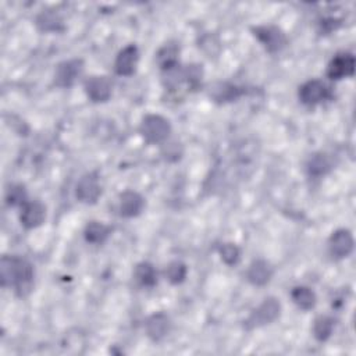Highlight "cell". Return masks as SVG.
I'll return each instance as SVG.
<instances>
[{
    "label": "cell",
    "mask_w": 356,
    "mask_h": 356,
    "mask_svg": "<svg viewBox=\"0 0 356 356\" xmlns=\"http://www.w3.org/2000/svg\"><path fill=\"white\" fill-rule=\"evenodd\" d=\"M179 44L177 42H167L159 47L154 60L161 72L179 65Z\"/></svg>",
    "instance_id": "obj_17"
},
{
    "label": "cell",
    "mask_w": 356,
    "mask_h": 356,
    "mask_svg": "<svg viewBox=\"0 0 356 356\" xmlns=\"http://www.w3.org/2000/svg\"><path fill=\"white\" fill-rule=\"evenodd\" d=\"M298 99L302 104L307 107H316L327 100L332 99L331 86L323 79L313 78L303 82L298 89Z\"/></svg>",
    "instance_id": "obj_4"
},
{
    "label": "cell",
    "mask_w": 356,
    "mask_h": 356,
    "mask_svg": "<svg viewBox=\"0 0 356 356\" xmlns=\"http://www.w3.org/2000/svg\"><path fill=\"white\" fill-rule=\"evenodd\" d=\"M217 252L221 257V260L229 266V267H235L239 264L241 259H242V252L239 249L238 245L232 243V242H224L221 245H218Z\"/></svg>",
    "instance_id": "obj_27"
},
{
    "label": "cell",
    "mask_w": 356,
    "mask_h": 356,
    "mask_svg": "<svg viewBox=\"0 0 356 356\" xmlns=\"http://www.w3.org/2000/svg\"><path fill=\"white\" fill-rule=\"evenodd\" d=\"M291 299L296 305L298 309L303 312H309L317 305L316 292L306 285H296L291 289Z\"/></svg>",
    "instance_id": "obj_20"
},
{
    "label": "cell",
    "mask_w": 356,
    "mask_h": 356,
    "mask_svg": "<svg viewBox=\"0 0 356 356\" xmlns=\"http://www.w3.org/2000/svg\"><path fill=\"white\" fill-rule=\"evenodd\" d=\"M134 278L143 288H153L157 284L159 275L156 267L150 261H139L134 267Z\"/></svg>",
    "instance_id": "obj_22"
},
{
    "label": "cell",
    "mask_w": 356,
    "mask_h": 356,
    "mask_svg": "<svg viewBox=\"0 0 356 356\" xmlns=\"http://www.w3.org/2000/svg\"><path fill=\"white\" fill-rule=\"evenodd\" d=\"M188 267L181 260H172L167 264L164 270V277L171 285H179L186 280Z\"/></svg>",
    "instance_id": "obj_26"
},
{
    "label": "cell",
    "mask_w": 356,
    "mask_h": 356,
    "mask_svg": "<svg viewBox=\"0 0 356 356\" xmlns=\"http://www.w3.org/2000/svg\"><path fill=\"white\" fill-rule=\"evenodd\" d=\"M332 168V161L327 153H313L306 161V171L310 177L320 178L327 175Z\"/></svg>",
    "instance_id": "obj_21"
},
{
    "label": "cell",
    "mask_w": 356,
    "mask_h": 356,
    "mask_svg": "<svg viewBox=\"0 0 356 356\" xmlns=\"http://www.w3.org/2000/svg\"><path fill=\"white\" fill-rule=\"evenodd\" d=\"M113 228L102 221H89L83 229V238L88 243L103 245L111 235Z\"/></svg>",
    "instance_id": "obj_19"
},
{
    "label": "cell",
    "mask_w": 356,
    "mask_h": 356,
    "mask_svg": "<svg viewBox=\"0 0 356 356\" xmlns=\"http://www.w3.org/2000/svg\"><path fill=\"white\" fill-rule=\"evenodd\" d=\"M85 70V63L82 58H68L56 65L54 75H53V83L57 88L68 89L72 88L76 81L82 76Z\"/></svg>",
    "instance_id": "obj_6"
},
{
    "label": "cell",
    "mask_w": 356,
    "mask_h": 356,
    "mask_svg": "<svg viewBox=\"0 0 356 356\" xmlns=\"http://www.w3.org/2000/svg\"><path fill=\"white\" fill-rule=\"evenodd\" d=\"M250 31L264 47V50L270 54H277L282 51L288 44V38L285 32L275 25H256L252 26Z\"/></svg>",
    "instance_id": "obj_5"
},
{
    "label": "cell",
    "mask_w": 356,
    "mask_h": 356,
    "mask_svg": "<svg viewBox=\"0 0 356 356\" xmlns=\"http://www.w3.org/2000/svg\"><path fill=\"white\" fill-rule=\"evenodd\" d=\"M46 206L40 200H28L19 207V222L26 229H35L46 221Z\"/></svg>",
    "instance_id": "obj_13"
},
{
    "label": "cell",
    "mask_w": 356,
    "mask_h": 356,
    "mask_svg": "<svg viewBox=\"0 0 356 356\" xmlns=\"http://www.w3.org/2000/svg\"><path fill=\"white\" fill-rule=\"evenodd\" d=\"M356 60L350 51H338L327 65V78L331 81H341L355 75Z\"/></svg>",
    "instance_id": "obj_9"
},
{
    "label": "cell",
    "mask_w": 356,
    "mask_h": 356,
    "mask_svg": "<svg viewBox=\"0 0 356 356\" xmlns=\"http://www.w3.org/2000/svg\"><path fill=\"white\" fill-rule=\"evenodd\" d=\"M0 282L3 288L11 289L15 296L24 299L35 286V267L24 256L3 254L0 260Z\"/></svg>",
    "instance_id": "obj_1"
},
{
    "label": "cell",
    "mask_w": 356,
    "mask_h": 356,
    "mask_svg": "<svg viewBox=\"0 0 356 356\" xmlns=\"http://www.w3.org/2000/svg\"><path fill=\"white\" fill-rule=\"evenodd\" d=\"M182 74H184V82L188 88V92H195L202 88V81L204 76V71L202 64L192 63L188 65L182 67Z\"/></svg>",
    "instance_id": "obj_24"
},
{
    "label": "cell",
    "mask_w": 356,
    "mask_h": 356,
    "mask_svg": "<svg viewBox=\"0 0 356 356\" xmlns=\"http://www.w3.org/2000/svg\"><path fill=\"white\" fill-rule=\"evenodd\" d=\"M281 310H282V306H281L280 299H277L274 296H268V298L263 299V302L257 307H254L250 312V314L245 318L243 328L254 330V328L268 325L280 318Z\"/></svg>",
    "instance_id": "obj_3"
},
{
    "label": "cell",
    "mask_w": 356,
    "mask_h": 356,
    "mask_svg": "<svg viewBox=\"0 0 356 356\" xmlns=\"http://www.w3.org/2000/svg\"><path fill=\"white\" fill-rule=\"evenodd\" d=\"M83 90L92 103H106L113 95V82L106 75H90L83 82Z\"/></svg>",
    "instance_id": "obj_10"
},
{
    "label": "cell",
    "mask_w": 356,
    "mask_h": 356,
    "mask_svg": "<svg viewBox=\"0 0 356 356\" xmlns=\"http://www.w3.org/2000/svg\"><path fill=\"white\" fill-rule=\"evenodd\" d=\"M164 145H165L164 146L165 152L163 154L165 156V159L170 160V156H175V160H177L179 157V154H181V152H178V145L177 143H170V145L164 143Z\"/></svg>",
    "instance_id": "obj_28"
},
{
    "label": "cell",
    "mask_w": 356,
    "mask_h": 356,
    "mask_svg": "<svg viewBox=\"0 0 356 356\" xmlns=\"http://www.w3.org/2000/svg\"><path fill=\"white\" fill-rule=\"evenodd\" d=\"M139 49L135 43L122 47L114 60V71L120 76H132L136 72L139 63Z\"/></svg>",
    "instance_id": "obj_11"
},
{
    "label": "cell",
    "mask_w": 356,
    "mask_h": 356,
    "mask_svg": "<svg viewBox=\"0 0 356 356\" xmlns=\"http://www.w3.org/2000/svg\"><path fill=\"white\" fill-rule=\"evenodd\" d=\"M145 209V197L132 189H127L118 196V214L124 218H135Z\"/></svg>",
    "instance_id": "obj_15"
},
{
    "label": "cell",
    "mask_w": 356,
    "mask_h": 356,
    "mask_svg": "<svg viewBox=\"0 0 356 356\" xmlns=\"http://www.w3.org/2000/svg\"><path fill=\"white\" fill-rule=\"evenodd\" d=\"M35 24L38 29L44 33H58L65 29L63 18L56 10L40 11L35 18Z\"/></svg>",
    "instance_id": "obj_18"
},
{
    "label": "cell",
    "mask_w": 356,
    "mask_h": 356,
    "mask_svg": "<svg viewBox=\"0 0 356 356\" xmlns=\"http://www.w3.org/2000/svg\"><path fill=\"white\" fill-rule=\"evenodd\" d=\"M172 323L167 313L156 312L150 314L145 321V332L146 337L153 342H160L168 337L171 332Z\"/></svg>",
    "instance_id": "obj_12"
},
{
    "label": "cell",
    "mask_w": 356,
    "mask_h": 356,
    "mask_svg": "<svg viewBox=\"0 0 356 356\" xmlns=\"http://www.w3.org/2000/svg\"><path fill=\"white\" fill-rule=\"evenodd\" d=\"M355 248L353 234L348 228H338L335 229L328 241H327V250L332 260H343L349 257Z\"/></svg>",
    "instance_id": "obj_8"
},
{
    "label": "cell",
    "mask_w": 356,
    "mask_h": 356,
    "mask_svg": "<svg viewBox=\"0 0 356 356\" xmlns=\"http://www.w3.org/2000/svg\"><path fill=\"white\" fill-rule=\"evenodd\" d=\"M28 200V192L24 184H11L7 186L4 202L8 207H22Z\"/></svg>",
    "instance_id": "obj_25"
},
{
    "label": "cell",
    "mask_w": 356,
    "mask_h": 356,
    "mask_svg": "<svg viewBox=\"0 0 356 356\" xmlns=\"http://www.w3.org/2000/svg\"><path fill=\"white\" fill-rule=\"evenodd\" d=\"M246 95V89L231 82H214L210 85L209 97L217 104H227Z\"/></svg>",
    "instance_id": "obj_14"
},
{
    "label": "cell",
    "mask_w": 356,
    "mask_h": 356,
    "mask_svg": "<svg viewBox=\"0 0 356 356\" xmlns=\"http://www.w3.org/2000/svg\"><path fill=\"white\" fill-rule=\"evenodd\" d=\"M172 127L168 118L160 114H146L139 125V132L149 145L165 143L171 135Z\"/></svg>",
    "instance_id": "obj_2"
},
{
    "label": "cell",
    "mask_w": 356,
    "mask_h": 356,
    "mask_svg": "<svg viewBox=\"0 0 356 356\" xmlns=\"http://www.w3.org/2000/svg\"><path fill=\"white\" fill-rule=\"evenodd\" d=\"M273 275L274 267L264 259H254L246 270V280L254 286L267 285L271 281Z\"/></svg>",
    "instance_id": "obj_16"
},
{
    "label": "cell",
    "mask_w": 356,
    "mask_h": 356,
    "mask_svg": "<svg viewBox=\"0 0 356 356\" xmlns=\"http://www.w3.org/2000/svg\"><path fill=\"white\" fill-rule=\"evenodd\" d=\"M335 328V318L328 314H320L314 318L312 332L318 342H325L331 338Z\"/></svg>",
    "instance_id": "obj_23"
},
{
    "label": "cell",
    "mask_w": 356,
    "mask_h": 356,
    "mask_svg": "<svg viewBox=\"0 0 356 356\" xmlns=\"http://www.w3.org/2000/svg\"><path fill=\"white\" fill-rule=\"evenodd\" d=\"M102 196V184L97 171L83 174L75 185V197L83 204H95Z\"/></svg>",
    "instance_id": "obj_7"
}]
</instances>
